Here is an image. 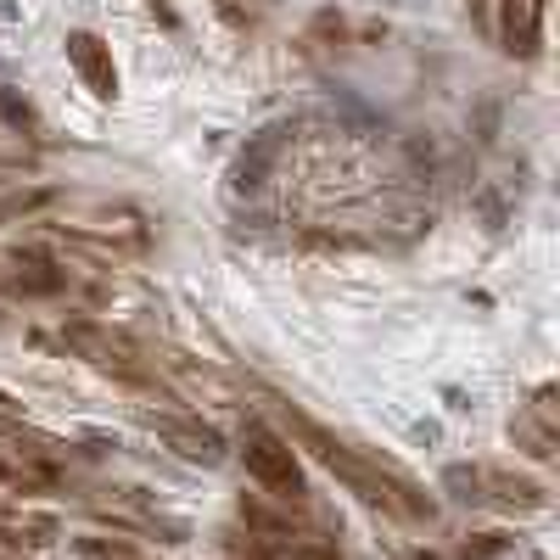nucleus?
I'll return each mask as SVG.
<instances>
[{"instance_id":"f257e3e1","label":"nucleus","mask_w":560,"mask_h":560,"mask_svg":"<svg viewBox=\"0 0 560 560\" xmlns=\"http://www.w3.org/2000/svg\"><path fill=\"white\" fill-rule=\"evenodd\" d=\"M292 432L308 443V454L325 465V471H337L359 499H370V504H393V488H387V477H376V471H370V465L353 454V448H342L331 432H325V427H314V420L308 415H292Z\"/></svg>"},{"instance_id":"f03ea898","label":"nucleus","mask_w":560,"mask_h":560,"mask_svg":"<svg viewBox=\"0 0 560 560\" xmlns=\"http://www.w3.org/2000/svg\"><path fill=\"white\" fill-rule=\"evenodd\" d=\"M242 459H247V471H253V482L258 488H269L275 499H303V477H298V459H292V443L280 438V432H269V427H247V448H242Z\"/></svg>"},{"instance_id":"7ed1b4c3","label":"nucleus","mask_w":560,"mask_h":560,"mask_svg":"<svg viewBox=\"0 0 560 560\" xmlns=\"http://www.w3.org/2000/svg\"><path fill=\"white\" fill-rule=\"evenodd\" d=\"M287 140H292V124H269L264 135H253L247 152L236 158V168H230V185L236 191H264V179L280 163V152H287Z\"/></svg>"},{"instance_id":"20e7f679","label":"nucleus","mask_w":560,"mask_h":560,"mask_svg":"<svg viewBox=\"0 0 560 560\" xmlns=\"http://www.w3.org/2000/svg\"><path fill=\"white\" fill-rule=\"evenodd\" d=\"M68 62L84 73V84L96 90L102 102H113L118 73H113V57H107V45H102L96 34H68Z\"/></svg>"},{"instance_id":"39448f33","label":"nucleus","mask_w":560,"mask_h":560,"mask_svg":"<svg viewBox=\"0 0 560 560\" xmlns=\"http://www.w3.org/2000/svg\"><path fill=\"white\" fill-rule=\"evenodd\" d=\"M538 18H544V0H510L504 39H510V51H516V57H527L533 45H538Z\"/></svg>"},{"instance_id":"423d86ee","label":"nucleus","mask_w":560,"mask_h":560,"mask_svg":"<svg viewBox=\"0 0 560 560\" xmlns=\"http://www.w3.org/2000/svg\"><path fill=\"white\" fill-rule=\"evenodd\" d=\"M163 438H168V448H174V454L197 459V465H219V459H224V443H219V432H185V427H168Z\"/></svg>"},{"instance_id":"0eeeda50","label":"nucleus","mask_w":560,"mask_h":560,"mask_svg":"<svg viewBox=\"0 0 560 560\" xmlns=\"http://www.w3.org/2000/svg\"><path fill=\"white\" fill-rule=\"evenodd\" d=\"M12 287L28 292V298H51V292L68 287V275L62 269H23V275H12Z\"/></svg>"},{"instance_id":"6e6552de","label":"nucleus","mask_w":560,"mask_h":560,"mask_svg":"<svg viewBox=\"0 0 560 560\" xmlns=\"http://www.w3.org/2000/svg\"><path fill=\"white\" fill-rule=\"evenodd\" d=\"M443 488H454V499H465V504H477L482 499V471H471V465H448Z\"/></svg>"},{"instance_id":"1a4fd4ad","label":"nucleus","mask_w":560,"mask_h":560,"mask_svg":"<svg viewBox=\"0 0 560 560\" xmlns=\"http://www.w3.org/2000/svg\"><path fill=\"white\" fill-rule=\"evenodd\" d=\"M504 549H510V538L488 533V538H477V544H465L459 555H465V560H493V555H504Z\"/></svg>"},{"instance_id":"9d476101","label":"nucleus","mask_w":560,"mask_h":560,"mask_svg":"<svg viewBox=\"0 0 560 560\" xmlns=\"http://www.w3.org/2000/svg\"><path fill=\"white\" fill-rule=\"evenodd\" d=\"M45 202V191H34V197H7L0 202V219H18V213H28V208H39Z\"/></svg>"},{"instance_id":"9b49d317","label":"nucleus","mask_w":560,"mask_h":560,"mask_svg":"<svg viewBox=\"0 0 560 560\" xmlns=\"http://www.w3.org/2000/svg\"><path fill=\"white\" fill-rule=\"evenodd\" d=\"M298 560H331V555H319V549H303V555H298Z\"/></svg>"}]
</instances>
